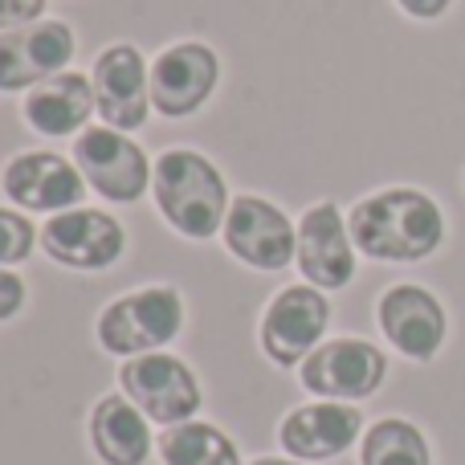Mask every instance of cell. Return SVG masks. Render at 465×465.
Listing matches in <instances>:
<instances>
[{
    "label": "cell",
    "instance_id": "cell-3",
    "mask_svg": "<svg viewBox=\"0 0 465 465\" xmlns=\"http://www.w3.org/2000/svg\"><path fill=\"white\" fill-rule=\"evenodd\" d=\"M180 331H184V298L176 286H139L106 302L94 322L98 347L119 360L163 351Z\"/></svg>",
    "mask_w": 465,
    "mask_h": 465
},
{
    "label": "cell",
    "instance_id": "cell-5",
    "mask_svg": "<svg viewBox=\"0 0 465 465\" xmlns=\"http://www.w3.org/2000/svg\"><path fill=\"white\" fill-rule=\"evenodd\" d=\"M302 388L314 401H343V404H360L384 388L388 380V355L376 343L360 335H339L319 343L306 363L298 368Z\"/></svg>",
    "mask_w": 465,
    "mask_h": 465
},
{
    "label": "cell",
    "instance_id": "cell-13",
    "mask_svg": "<svg viewBox=\"0 0 465 465\" xmlns=\"http://www.w3.org/2000/svg\"><path fill=\"white\" fill-rule=\"evenodd\" d=\"M0 188L21 213L54 217V213L78 209L86 196V176L78 163L57 152H21L5 163Z\"/></svg>",
    "mask_w": 465,
    "mask_h": 465
},
{
    "label": "cell",
    "instance_id": "cell-16",
    "mask_svg": "<svg viewBox=\"0 0 465 465\" xmlns=\"http://www.w3.org/2000/svg\"><path fill=\"white\" fill-rule=\"evenodd\" d=\"M74 62V29L65 21H37L0 33V94H21Z\"/></svg>",
    "mask_w": 465,
    "mask_h": 465
},
{
    "label": "cell",
    "instance_id": "cell-6",
    "mask_svg": "<svg viewBox=\"0 0 465 465\" xmlns=\"http://www.w3.org/2000/svg\"><path fill=\"white\" fill-rule=\"evenodd\" d=\"M331 327V298L327 290L298 282L270 298L257 327V343H262L265 360L273 368H302L306 355L322 343Z\"/></svg>",
    "mask_w": 465,
    "mask_h": 465
},
{
    "label": "cell",
    "instance_id": "cell-4",
    "mask_svg": "<svg viewBox=\"0 0 465 465\" xmlns=\"http://www.w3.org/2000/svg\"><path fill=\"white\" fill-rule=\"evenodd\" d=\"M119 388L147 420H155L163 429L193 420L204 404L196 371L180 355H168V351H147V355L123 360Z\"/></svg>",
    "mask_w": 465,
    "mask_h": 465
},
{
    "label": "cell",
    "instance_id": "cell-23",
    "mask_svg": "<svg viewBox=\"0 0 465 465\" xmlns=\"http://www.w3.org/2000/svg\"><path fill=\"white\" fill-rule=\"evenodd\" d=\"M25 311V278L8 265H0V322L16 319Z\"/></svg>",
    "mask_w": 465,
    "mask_h": 465
},
{
    "label": "cell",
    "instance_id": "cell-25",
    "mask_svg": "<svg viewBox=\"0 0 465 465\" xmlns=\"http://www.w3.org/2000/svg\"><path fill=\"white\" fill-rule=\"evenodd\" d=\"M249 465H306V461H294V458H257Z\"/></svg>",
    "mask_w": 465,
    "mask_h": 465
},
{
    "label": "cell",
    "instance_id": "cell-8",
    "mask_svg": "<svg viewBox=\"0 0 465 465\" xmlns=\"http://www.w3.org/2000/svg\"><path fill=\"white\" fill-rule=\"evenodd\" d=\"M70 160L82 168L86 184L111 204H135L152 193L155 163L147 160V152L127 131H114L106 123L103 127H86L74 139Z\"/></svg>",
    "mask_w": 465,
    "mask_h": 465
},
{
    "label": "cell",
    "instance_id": "cell-19",
    "mask_svg": "<svg viewBox=\"0 0 465 465\" xmlns=\"http://www.w3.org/2000/svg\"><path fill=\"white\" fill-rule=\"evenodd\" d=\"M360 465H433V441L409 417H380L360 441Z\"/></svg>",
    "mask_w": 465,
    "mask_h": 465
},
{
    "label": "cell",
    "instance_id": "cell-17",
    "mask_svg": "<svg viewBox=\"0 0 465 465\" xmlns=\"http://www.w3.org/2000/svg\"><path fill=\"white\" fill-rule=\"evenodd\" d=\"M90 114H98L94 111V82L74 70L54 74L49 82L25 90V98H21V119L29 123L37 135H49V139L74 135L78 127L90 123Z\"/></svg>",
    "mask_w": 465,
    "mask_h": 465
},
{
    "label": "cell",
    "instance_id": "cell-20",
    "mask_svg": "<svg viewBox=\"0 0 465 465\" xmlns=\"http://www.w3.org/2000/svg\"><path fill=\"white\" fill-rule=\"evenodd\" d=\"M163 465H241V453L229 433L204 420H184V425L163 429L160 437Z\"/></svg>",
    "mask_w": 465,
    "mask_h": 465
},
{
    "label": "cell",
    "instance_id": "cell-1",
    "mask_svg": "<svg viewBox=\"0 0 465 465\" xmlns=\"http://www.w3.org/2000/svg\"><path fill=\"white\" fill-rule=\"evenodd\" d=\"M347 229L360 257H371L380 265L429 262L450 237L441 201L417 184H392L360 196L347 213Z\"/></svg>",
    "mask_w": 465,
    "mask_h": 465
},
{
    "label": "cell",
    "instance_id": "cell-24",
    "mask_svg": "<svg viewBox=\"0 0 465 465\" xmlns=\"http://www.w3.org/2000/svg\"><path fill=\"white\" fill-rule=\"evenodd\" d=\"M396 8L404 16H412V21H441L453 8V0H396Z\"/></svg>",
    "mask_w": 465,
    "mask_h": 465
},
{
    "label": "cell",
    "instance_id": "cell-12",
    "mask_svg": "<svg viewBox=\"0 0 465 465\" xmlns=\"http://www.w3.org/2000/svg\"><path fill=\"white\" fill-rule=\"evenodd\" d=\"M94 111L106 127L114 131H135L147 123L152 114V65L143 62L135 45L119 41V45H106L94 57Z\"/></svg>",
    "mask_w": 465,
    "mask_h": 465
},
{
    "label": "cell",
    "instance_id": "cell-11",
    "mask_svg": "<svg viewBox=\"0 0 465 465\" xmlns=\"http://www.w3.org/2000/svg\"><path fill=\"white\" fill-rule=\"evenodd\" d=\"M298 273L319 290H343L355 282L360 249L351 241L347 217L335 201H319L298 221Z\"/></svg>",
    "mask_w": 465,
    "mask_h": 465
},
{
    "label": "cell",
    "instance_id": "cell-9",
    "mask_svg": "<svg viewBox=\"0 0 465 465\" xmlns=\"http://www.w3.org/2000/svg\"><path fill=\"white\" fill-rule=\"evenodd\" d=\"M221 237H225V249L241 265L262 273L286 270L298 257V225L273 201L253 193L232 196Z\"/></svg>",
    "mask_w": 465,
    "mask_h": 465
},
{
    "label": "cell",
    "instance_id": "cell-22",
    "mask_svg": "<svg viewBox=\"0 0 465 465\" xmlns=\"http://www.w3.org/2000/svg\"><path fill=\"white\" fill-rule=\"evenodd\" d=\"M45 13V0H0V33L37 25Z\"/></svg>",
    "mask_w": 465,
    "mask_h": 465
},
{
    "label": "cell",
    "instance_id": "cell-15",
    "mask_svg": "<svg viewBox=\"0 0 465 465\" xmlns=\"http://www.w3.org/2000/svg\"><path fill=\"white\" fill-rule=\"evenodd\" d=\"M363 412L343 401H314L298 404L282 417L278 425V445L286 458L294 461H335L343 458L351 445L363 441Z\"/></svg>",
    "mask_w": 465,
    "mask_h": 465
},
{
    "label": "cell",
    "instance_id": "cell-14",
    "mask_svg": "<svg viewBox=\"0 0 465 465\" xmlns=\"http://www.w3.org/2000/svg\"><path fill=\"white\" fill-rule=\"evenodd\" d=\"M221 82V57L204 41H176L152 65V106L163 119H188L213 98Z\"/></svg>",
    "mask_w": 465,
    "mask_h": 465
},
{
    "label": "cell",
    "instance_id": "cell-18",
    "mask_svg": "<svg viewBox=\"0 0 465 465\" xmlns=\"http://www.w3.org/2000/svg\"><path fill=\"white\" fill-rule=\"evenodd\" d=\"M90 450L103 465H143L152 458V420L123 392H111L90 409Z\"/></svg>",
    "mask_w": 465,
    "mask_h": 465
},
{
    "label": "cell",
    "instance_id": "cell-7",
    "mask_svg": "<svg viewBox=\"0 0 465 465\" xmlns=\"http://www.w3.org/2000/svg\"><path fill=\"white\" fill-rule=\"evenodd\" d=\"M376 327L396 355L412 363H433L450 343V311L437 290L420 282H396L376 302Z\"/></svg>",
    "mask_w": 465,
    "mask_h": 465
},
{
    "label": "cell",
    "instance_id": "cell-2",
    "mask_svg": "<svg viewBox=\"0 0 465 465\" xmlns=\"http://www.w3.org/2000/svg\"><path fill=\"white\" fill-rule=\"evenodd\" d=\"M152 196L160 217L188 241L217 237L225 229L232 204L221 168L204 152H193V147H172L155 160Z\"/></svg>",
    "mask_w": 465,
    "mask_h": 465
},
{
    "label": "cell",
    "instance_id": "cell-10",
    "mask_svg": "<svg viewBox=\"0 0 465 465\" xmlns=\"http://www.w3.org/2000/svg\"><path fill=\"white\" fill-rule=\"evenodd\" d=\"M41 249L54 265L78 273L111 270L127 253V229L103 209H65L41 225Z\"/></svg>",
    "mask_w": 465,
    "mask_h": 465
},
{
    "label": "cell",
    "instance_id": "cell-21",
    "mask_svg": "<svg viewBox=\"0 0 465 465\" xmlns=\"http://www.w3.org/2000/svg\"><path fill=\"white\" fill-rule=\"evenodd\" d=\"M33 245H41V232L29 221V213L21 209H0V265H21L33 253Z\"/></svg>",
    "mask_w": 465,
    "mask_h": 465
}]
</instances>
